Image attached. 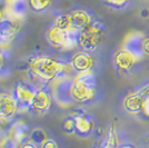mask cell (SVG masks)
Instances as JSON below:
<instances>
[{
    "mask_svg": "<svg viewBox=\"0 0 149 148\" xmlns=\"http://www.w3.org/2000/svg\"><path fill=\"white\" fill-rule=\"evenodd\" d=\"M27 70L31 78L37 80L38 87L48 86L59 78L61 60L51 56H32L27 60Z\"/></svg>",
    "mask_w": 149,
    "mask_h": 148,
    "instance_id": "cell-1",
    "label": "cell"
},
{
    "mask_svg": "<svg viewBox=\"0 0 149 148\" xmlns=\"http://www.w3.org/2000/svg\"><path fill=\"white\" fill-rule=\"evenodd\" d=\"M106 39L105 26L100 21H95L84 30L78 32V46L84 51L93 52L104 43Z\"/></svg>",
    "mask_w": 149,
    "mask_h": 148,
    "instance_id": "cell-2",
    "label": "cell"
},
{
    "mask_svg": "<svg viewBox=\"0 0 149 148\" xmlns=\"http://www.w3.org/2000/svg\"><path fill=\"white\" fill-rule=\"evenodd\" d=\"M47 41L55 47L56 49L63 51L74 50L78 46V32L74 30H63L56 27L55 25L50 26L46 32Z\"/></svg>",
    "mask_w": 149,
    "mask_h": 148,
    "instance_id": "cell-3",
    "label": "cell"
},
{
    "mask_svg": "<svg viewBox=\"0 0 149 148\" xmlns=\"http://www.w3.org/2000/svg\"><path fill=\"white\" fill-rule=\"evenodd\" d=\"M38 87L32 81L17 80L13 88V96L15 97L19 108V112L29 111L32 98L37 91Z\"/></svg>",
    "mask_w": 149,
    "mask_h": 148,
    "instance_id": "cell-4",
    "label": "cell"
},
{
    "mask_svg": "<svg viewBox=\"0 0 149 148\" xmlns=\"http://www.w3.org/2000/svg\"><path fill=\"white\" fill-rule=\"evenodd\" d=\"M72 79L71 78H58L51 84H49L52 98L59 107H70L72 104H74L71 97Z\"/></svg>",
    "mask_w": 149,
    "mask_h": 148,
    "instance_id": "cell-5",
    "label": "cell"
},
{
    "mask_svg": "<svg viewBox=\"0 0 149 148\" xmlns=\"http://www.w3.org/2000/svg\"><path fill=\"white\" fill-rule=\"evenodd\" d=\"M48 86L38 88L33 98H32V101L29 107V111L37 116H44L51 108L54 98H52L50 89H48Z\"/></svg>",
    "mask_w": 149,
    "mask_h": 148,
    "instance_id": "cell-6",
    "label": "cell"
},
{
    "mask_svg": "<svg viewBox=\"0 0 149 148\" xmlns=\"http://www.w3.org/2000/svg\"><path fill=\"white\" fill-rule=\"evenodd\" d=\"M97 87L88 86L86 84L72 79L71 84V97L74 103L77 104H86L95 99L97 94Z\"/></svg>",
    "mask_w": 149,
    "mask_h": 148,
    "instance_id": "cell-7",
    "label": "cell"
},
{
    "mask_svg": "<svg viewBox=\"0 0 149 148\" xmlns=\"http://www.w3.org/2000/svg\"><path fill=\"white\" fill-rule=\"evenodd\" d=\"M113 64L116 68L121 73H128L134 68L137 61H139L138 57L130 50L126 48H120L113 54Z\"/></svg>",
    "mask_w": 149,
    "mask_h": 148,
    "instance_id": "cell-8",
    "label": "cell"
},
{
    "mask_svg": "<svg viewBox=\"0 0 149 148\" xmlns=\"http://www.w3.org/2000/svg\"><path fill=\"white\" fill-rule=\"evenodd\" d=\"M24 21L13 20V19L5 18L0 22V31H1V39L0 45H7L13 41L15 37L18 35Z\"/></svg>",
    "mask_w": 149,
    "mask_h": 148,
    "instance_id": "cell-9",
    "label": "cell"
},
{
    "mask_svg": "<svg viewBox=\"0 0 149 148\" xmlns=\"http://www.w3.org/2000/svg\"><path fill=\"white\" fill-rule=\"evenodd\" d=\"M17 112H19V108L13 94L1 91L0 93V117L2 119L10 120Z\"/></svg>",
    "mask_w": 149,
    "mask_h": 148,
    "instance_id": "cell-10",
    "label": "cell"
},
{
    "mask_svg": "<svg viewBox=\"0 0 149 148\" xmlns=\"http://www.w3.org/2000/svg\"><path fill=\"white\" fill-rule=\"evenodd\" d=\"M70 64L72 65L76 73H81V71H87V70H93V65H95V59L90 52L87 51H77L70 57Z\"/></svg>",
    "mask_w": 149,
    "mask_h": 148,
    "instance_id": "cell-11",
    "label": "cell"
},
{
    "mask_svg": "<svg viewBox=\"0 0 149 148\" xmlns=\"http://www.w3.org/2000/svg\"><path fill=\"white\" fill-rule=\"evenodd\" d=\"M69 15H70V21H71V28L72 30L77 32H80L81 30L86 29L93 21L91 15L84 9H76L74 11L69 13Z\"/></svg>",
    "mask_w": 149,
    "mask_h": 148,
    "instance_id": "cell-12",
    "label": "cell"
},
{
    "mask_svg": "<svg viewBox=\"0 0 149 148\" xmlns=\"http://www.w3.org/2000/svg\"><path fill=\"white\" fill-rule=\"evenodd\" d=\"M72 116L76 121V134L79 136H88L95 130L96 125L89 115L85 112H77Z\"/></svg>",
    "mask_w": 149,
    "mask_h": 148,
    "instance_id": "cell-13",
    "label": "cell"
},
{
    "mask_svg": "<svg viewBox=\"0 0 149 148\" xmlns=\"http://www.w3.org/2000/svg\"><path fill=\"white\" fill-rule=\"evenodd\" d=\"M31 130L24 121H16L10 125L8 130V136L13 138L19 146L22 145L24 142L29 140Z\"/></svg>",
    "mask_w": 149,
    "mask_h": 148,
    "instance_id": "cell-14",
    "label": "cell"
},
{
    "mask_svg": "<svg viewBox=\"0 0 149 148\" xmlns=\"http://www.w3.org/2000/svg\"><path fill=\"white\" fill-rule=\"evenodd\" d=\"M143 99L145 98L138 93V90L134 91V93H130L124 98V101H123L124 109L128 114H131V115H137V114L141 112Z\"/></svg>",
    "mask_w": 149,
    "mask_h": 148,
    "instance_id": "cell-15",
    "label": "cell"
},
{
    "mask_svg": "<svg viewBox=\"0 0 149 148\" xmlns=\"http://www.w3.org/2000/svg\"><path fill=\"white\" fill-rule=\"evenodd\" d=\"M28 10V2L26 0H22L20 2H17L11 6L6 5V18L24 21Z\"/></svg>",
    "mask_w": 149,
    "mask_h": 148,
    "instance_id": "cell-16",
    "label": "cell"
},
{
    "mask_svg": "<svg viewBox=\"0 0 149 148\" xmlns=\"http://www.w3.org/2000/svg\"><path fill=\"white\" fill-rule=\"evenodd\" d=\"M143 37L140 36V34H131L127 37L124 45V48L134 52L138 57L139 60L143 57V51H141V40H143Z\"/></svg>",
    "mask_w": 149,
    "mask_h": 148,
    "instance_id": "cell-17",
    "label": "cell"
},
{
    "mask_svg": "<svg viewBox=\"0 0 149 148\" xmlns=\"http://www.w3.org/2000/svg\"><path fill=\"white\" fill-rule=\"evenodd\" d=\"M10 62H11V57L10 55L0 49V78H5L10 74Z\"/></svg>",
    "mask_w": 149,
    "mask_h": 148,
    "instance_id": "cell-18",
    "label": "cell"
},
{
    "mask_svg": "<svg viewBox=\"0 0 149 148\" xmlns=\"http://www.w3.org/2000/svg\"><path fill=\"white\" fill-rule=\"evenodd\" d=\"M52 0H28V7L35 13H44L51 6Z\"/></svg>",
    "mask_w": 149,
    "mask_h": 148,
    "instance_id": "cell-19",
    "label": "cell"
},
{
    "mask_svg": "<svg viewBox=\"0 0 149 148\" xmlns=\"http://www.w3.org/2000/svg\"><path fill=\"white\" fill-rule=\"evenodd\" d=\"M54 25L58 27V28H60V29H63V30H72L69 13H61V15L57 16Z\"/></svg>",
    "mask_w": 149,
    "mask_h": 148,
    "instance_id": "cell-20",
    "label": "cell"
},
{
    "mask_svg": "<svg viewBox=\"0 0 149 148\" xmlns=\"http://www.w3.org/2000/svg\"><path fill=\"white\" fill-rule=\"evenodd\" d=\"M49 137L47 136L46 131L44 129L40 128H36V129L31 130L30 136H29V140L32 142L33 144H36L38 146H40L45 140H47Z\"/></svg>",
    "mask_w": 149,
    "mask_h": 148,
    "instance_id": "cell-21",
    "label": "cell"
},
{
    "mask_svg": "<svg viewBox=\"0 0 149 148\" xmlns=\"http://www.w3.org/2000/svg\"><path fill=\"white\" fill-rule=\"evenodd\" d=\"M62 129L67 134H74L76 133V121L74 116H69L62 121Z\"/></svg>",
    "mask_w": 149,
    "mask_h": 148,
    "instance_id": "cell-22",
    "label": "cell"
},
{
    "mask_svg": "<svg viewBox=\"0 0 149 148\" xmlns=\"http://www.w3.org/2000/svg\"><path fill=\"white\" fill-rule=\"evenodd\" d=\"M130 0H105V2L109 7H112L115 9H121L128 5Z\"/></svg>",
    "mask_w": 149,
    "mask_h": 148,
    "instance_id": "cell-23",
    "label": "cell"
},
{
    "mask_svg": "<svg viewBox=\"0 0 149 148\" xmlns=\"http://www.w3.org/2000/svg\"><path fill=\"white\" fill-rule=\"evenodd\" d=\"M40 148H59V145L58 142L52 139V138H48L47 140H45L41 145H40Z\"/></svg>",
    "mask_w": 149,
    "mask_h": 148,
    "instance_id": "cell-24",
    "label": "cell"
},
{
    "mask_svg": "<svg viewBox=\"0 0 149 148\" xmlns=\"http://www.w3.org/2000/svg\"><path fill=\"white\" fill-rule=\"evenodd\" d=\"M141 51L143 56H149V37H143L141 40Z\"/></svg>",
    "mask_w": 149,
    "mask_h": 148,
    "instance_id": "cell-25",
    "label": "cell"
},
{
    "mask_svg": "<svg viewBox=\"0 0 149 148\" xmlns=\"http://www.w3.org/2000/svg\"><path fill=\"white\" fill-rule=\"evenodd\" d=\"M145 116L149 117V96L145 97L143 99V110H141Z\"/></svg>",
    "mask_w": 149,
    "mask_h": 148,
    "instance_id": "cell-26",
    "label": "cell"
},
{
    "mask_svg": "<svg viewBox=\"0 0 149 148\" xmlns=\"http://www.w3.org/2000/svg\"><path fill=\"white\" fill-rule=\"evenodd\" d=\"M6 18V3L3 0H0V22Z\"/></svg>",
    "mask_w": 149,
    "mask_h": 148,
    "instance_id": "cell-27",
    "label": "cell"
},
{
    "mask_svg": "<svg viewBox=\"0 0 149 148\" xmlns=\"http://www.w3.org/2000/svg\"><path fill=\"white\" fill-rule=\"evenodd\" d=\"M19 148H40V146H38V145L33 144L32 142H30V140H28V142H24L22 145H20Z\"/></svg>",
    "mask_w": 149,
    "mask_h": 148,
    "instance_id": "cell-28",
    "label": "cell"
},
{
    "mask_svg": "<svg viewBox=\"0 0 149 148\" xmlns=\"http://www.w3.org/2000/svg\"><path fill=\"white\" fill-rule=\"evenodd\" d=\"M7 123H9V120H8V119H2V118L0 117V131H1L2 129H5Z\"/></svg>",
    "mask_w": 149,
    "mask_h": 148,
    "instance_id": "cell-29",
    "label": "cell"
},
{
    "mask_svg": "<svg viewBox=\"0 0 149 148\" xmlns=\"http://www.w3.org/2000/svg\"><path fill=\"white\" fill-rule=\"evenodd\" d=\"M118 148H138L137 146L132 145V144H129V142H126V144H120Z\"/></svg>",
    "mask_w": 149,
    "mask_h": 148,
    "instance_id": "cell-30",
    "label": "cell"
},
{
    "mask_svg": "<svg viewBox=\"0 0 149 148\" xmlns=\"http://www.w3.org/2000/svg\"><path fill=\"white\" fill-rule=\"evenodd\" d=\"M3 1H5V3H6L7 6H11V5H15V3L20 2L22 0H3Z\"/></svg>",
    "mask_w": 149,
    "mask_h": 148,
    "instance_id": "cell-31",
    "label": "cell"
},
{
    "mask_svg": "<svg viewBox=\"0 0 149 148\" xmlns=\"http://www.w3.org/2000/svg\"><path fill=\"white\" fill-rule=\"evenodd\" d=\"M147 142H149V135H148V137H147Z\"/></svg>",
    "mask_w": 149,
    "mask_h": 148,
    "instance_id": "cell-32",
    "label": "cell"
},
{
    "mask_svg": "<svg viewBox=\"0 0 149 148\" xmlns=\"http://www.w3.org/2000/svg\"><path fill=\"white\" fill-rule=\"evenodd\" d=\"M0 39H1V31H0Z\"/></svg>",
    "mask_w": 149,
    "mask_h": 148,
    "instance_id": "cell-33",
    "label": "cell"
}]
</instances>
